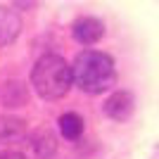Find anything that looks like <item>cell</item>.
Wrapping results in <instances>:
<instances>
[{
    "instance_id": "cell-2",
    "label": "cell",
    "mask_w": 159,
    "mask_h": 159,
    "mask_svg": "<svg viewBox=\"0 0 159 159\" xmlns=\"http://www.w3.org/2000/svg\"><path fill=\"white\" fill-rule=\"evenodd\" d=\"M29 83L40 100H62L74 86V69L60 55H45L33 64Z\"/></svg>"
},
{
    "instance_id": "cell-10",
    "label": "cell",
    "mask_w": 159,
    "mask_h": 159,
    "mask_svg": "<svg viewBox=\"0 0 159 159\" xmlns=\"http://www.w3.org/2000/svg\"><path fill=\"white\" fill-rule=\"evenodd\" d=\"M0 159H26V157L17 150H0Z\"/></svg>"
},
{
    "instance_id": "cell-8",
    "label": "cell",
    "mask_w": 159,
    "mask_h": 159,
    "mask_svg": "<svg viewBox=\"0 0 159 159\" xmlns=\"http://www.w3.org/2000/svg\"><path fill=\"white\" fill-rule=\"evenodd\" d=\"M29 126L26 121L12 114H2L0 116V143H17V140H26Z\"/></svg>"
},
{
    "instance_id": "cell-9",
    "label": "cell",
    "mask_w": 159,
    "mask_h": 159,
    "mask_svg": "<svg viewBox=\"0 0 159 159\" xmlns=\"http://www.w3.org/2000/svg\"><path fill=\"white\" fill-rule=\"evenodd\" d=\"M57 126H60V133L64 140H79L83 135V128H86V121L81 119L76 112H64L57 119Z\"/></svg>"
},
{
    "instance_id": "cell-5",
    "label": "cell",
    "mask_w": 159,
    "mask_h": 159,
    "mask_svg": "<svg viewBox=\"0 0 159 159\" xmlns=\"http://www.w3.org/2000/svg\"><path fill=\"white\" fill-rule=\"evenodd\" d=\"M71 36L79 45L90 48V45H95V43L102 40V36H105V24H102L98 17H79V19L71 24Z\"/></svg>"
},
{
    "instance_id": "cell-6",
    "label": "cell",
    "mask_w": 159,
    "mask_h": 159,
    "mask_svg": "<svg viewBox=\"0 0 159 159\" xmlns=\"http://www.w3.org/2000/svg\"><path fill=\"white\" fill-rule=\"evenodd\" d=\"M29 100H31V93H29V86L24 81H5L2 88H0V105L5 109H19V107H26Z\"/></svg>"
},
{
    "instance_id": "cell-7",
    "label": "cell",
    "mask_w": 159,
    "mask_h": 159,
    "mask_svg": "<svg viewBox=\"0 0 159 159\" xmlns=\"http://www.w3.org/2000/svg\"><path fill=\"white\" fill-rule=\"evenodd\" d=\"M21 33V14L14 7L0 5V48L10 45Z\"/></svg>"
},
{
    "instance_id": "cell-4",
    "label": "cell",
    "mask_w": 159,
    "mask_h": 159,
    "mask_svg": "<svg viewBox=\"0 0 159 159\" xmlns=\"http://www.w3.org/2000/svg\"><path fill=\"white\" fill-rule=\"evenodd\" d=\"M102 112L112 121H119V124L121 121H128L133 116V112H135V98H133V93H128V90H114V93L105 100Z\"/></svg>"
},
{
    "instance_id": "cell-1",
    "label": "cell",
    "mask_w": 159,
    "mask_h": 159,
    "mask_svg": "<svg viewBox=\"0 0 159 159\" xmlns=\"http://www.w3.org/2000/svg\"><path fill=\"white\" fill-rule=\"evenodd\" d=\"M74 83L88 95H102L112 90L116 83V66L107 52L100 50H83L76 55L71 64Z\"/></svg>"
},
{
    "instance_id": "cell-3",
    "label": "cell",
    "mask_w": 159,
    "mask_h": 159,
    "mask_svg": "<svg viewBox=\"0 0 159 159\" xmlns=\"http://www.w3.org/2000/svg\"><path fill=\"white\" fill-rule=\"evenodd\" d=\"M26 145L33 159H50L57 152V135L50 126H36L33 131H29Z\"/></svg>"
}]
</instances>
